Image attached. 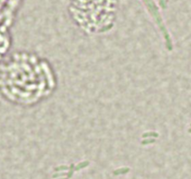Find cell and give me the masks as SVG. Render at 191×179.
Listing matches in <instances>:
<instances>
[{
  "instance_id": "obj_1",
  "label": "cell",
  "mask_w": 191,
  "mask_h": 179,
  "mask_svg": "<svg viewBox=\"0 0 191 179\" xmlns=\"http://www.w3.org/2000/svg\"><path fill=\"white\" fill-rule=\"evenodd\" d=\"M151 137H153V138L159 137V132L150 131H145V132H143V134H142V138H143V139H145V138H151Z\"/></svg>"
},
{
  "instance_id": "obj_2",
  "label": "cell",
  "mask_w": 191,
  "mask_h": 179,
  "mask_svg": "<svg viewBox=\"0 0 191 179\" xmlns=\"http://www.w3.org/2000/svg\"><path fill=\"white\" fill-rule=\"evenodd\" d=\"M130 172V168L129 167H122L119 168V169H116L115 171L113 172V174L115 175H125Z\"/></svg>"
},
{
  "instance_id": "obj_3",
  "label": "cell",
  "mask_w": 191,
  "mask_h": 179,
  "mask_svg": "<svg viewBox=\"0 0 191 179\" xmlns=\"http://www.w3.org/2000/svg\"><path fill=\"white\" fill-rule=\"evenodd\" d=\"M89 164H90V162H89L88 160H84L82 162H79L78 164H76V166H75V172L78 171L80 169H83V168H85V167H87V166H89Z\"/></svg>"
},
{
  "instance_id": "obj_4",
  "label": "cell",
  "mask_w": 191,
  "mask_h": 179,
  "mask_svg": "<svg viewBox=\"0 0 191 179\" xmlns=\"http://www.w3.org/2000/svg\"><path fill=\"white\" fill-rule=\"evenodd\" d=\"M70 170V167L69 166H66V165H60L58 167L54 168V171L56 173H59V172H63V171H69Z\"/></svg>"
},
{
  "instance_id": "obj_5",
  "label": "cell",
  "mask_w": 191,
  "mask_h": 179,
  "mask_svg": "<svg viewBox=\"0 0 191 179\" xmlns=\"http://www.w3.org/2000/svg\"><path fill=\"white\" fill-rule=\"evenodd\" d=\"M156 142L155 138H145V139H143L141 144L143 145V146H146V145H150V144H154Z\"/></svg>"
},
{
  "instance_id": "obj_6",
  "label": "cell",
  "mask_w": 191,
  "mask_h": 179,
  "mask_svg": "<svg viewBox=\"0 0 191 179\" xmlns=\"http://www.w3.org/2000/svg\"><path fill=\"white\" fill-rule=\"evenodd\" d=\"M67 177V173H55L52 175V178L56 179V178H62V177Z\"/></svg>"
},
{
  "instance_id": "obj_7",
  "label": "cell",
  "mask_w": 191,
  "mask_h": 179,
  "mask_svg": "<svg viewBox=\"0 0 191 179\" xmlns=\"http://www.w3.org/2000/svg\"><path fill=\"white\" fill-rule=\"evenodd\" d=\"M74 172H75V164H71V165H70V170H69V172L67 173L68 178H71L73 174H74Z\"/></svg>"
},
{
  "instance_id": "obj_8",
  "label": "cell",
  "mask_w": 191,
  "mask_h": 179,
  "mask_svg": "<svg viewBox=\"0 0 191 179\" xmlns=\"http://www.w3.org/2000/svg\"><path fill=\"white\" fill-rule=\"evenodd\" d=\"M60 179H69V178H68V177H62V178Z\"/></svg>"
}]
</instances>
